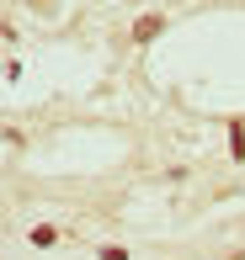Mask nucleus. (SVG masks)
I'll return each mask as SVG.
<instances>
[{"instance_id": "nucleus-1", "label": "nucleus", "mask_w": 245, "mask_h": 260, "mask_svg": "<svg viewBox=\"0 0 245 260\" xmlns=\"http://www.w3.org/2000/svg\"><path fill=\"white\" fill-rule=\"evenodd\" d=\"M160 27H166L160 16H144V21L133 27V38H139V43H149V38H160Z\"/></svg>"}]
</instances>
